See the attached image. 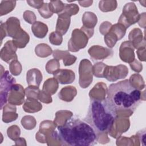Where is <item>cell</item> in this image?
Returning a JSON list of instances; mask_svg holds the SVG:
<instances>
[{"label": "cell", "instance_id": "cell-1", "mask_svg": "<svg viewBox=\"0 0 146 146\" xmlns=\"http://www.w3.org/2000/svg\"><path fill=\"white\" fill-rule=\"evenodd\" d=\"M140 90L133 88L128 79L112 83L107 91V99L117 112V116L132 115L141 100Z\"/></svg>", "mask_w": 146, "mask_h": 146}, {"label": "cell", "instance_id": "cell-2", "mask_svg": "<svg viewBox=\"0 0 146 146\" xmlns=\"http://www.w3.org/2000/svg\"><path fill=\"white\" fill-rule=\"evenodd\" d=\"M58 130L62 145L90 146L98 141L92 127L79 119L70 118L64 124L58 126Z\"/></svg>", "mask_w": 146, "mask_h": 146}, {"label": "cell", "instance_id": "cell-3", "mask_svg": "<svg viewBox=\"0 0 146 146\" xmlns=\"http://www.w3.org/2000/svg\"><path fill=\"white\" fill-rule=\"evenodd\" d=\"M117 117L115 108L107 98L91 99L85 120L92 127L97 135H107Z\"/></svg>", "mask_w": 146, "mask_h": 146}, {"label": "cell", "instance_id": "cell-4", "mask_svg": "<svg viewBox=\"0 0 146 146\" xmlns=\"http://www.w3.org/2000/svg\"><path fill=\"white\" fill-rule=\"evenodd\" d=\"M140 14L134 3L129 2L125 5L123 12L118 19V23L123 25L126 29L135 24L139 20Z\"/></svg>", "mask_w": 146, "mask_h": 146}, {"label": "cell", "instance_id": "cell-5", "mask_svg": "<svg viewBox=\"0 0 146 146\" xmlns=\"http://www.w3.org/2000/svg\"><path fill=\"white\" fill-rule=\"evenodd\" d=\"M79 83L83 88L88 87L92 82V66L91 62L86 59L80 61L79 67Z\"/></svg>", "mask_w": 146, "mask_h": 146}, {"label": "cell", "instance_id": "cell-6", "mask_svg": "<svg viewBox=\"0 0 146 146\" xmlns=\"http://www.w3.org/2000/svg\"><path fill=\"white\" fill-rule=\"evenodd\" d=\"M88 38L80 29L72 31L71 38L68 43V49L72 52H77L84 48L88 43Z\"/></svg>", "mask_w": 146, "mask_h": 146}, {"label": "cell", "instance_id": "cell-7", "mask_svg": "<svg viewBox=\"0 0 146 146\" xmlns=\"http://www.w3.org/2000/svg\"><path fill=\"white\" fill-rule=\"evenodd\" d=\"M15 79L9 74L8 71H6L4 73L1 74V109L6 104L10 91L12 86L15 84Z\"/></svg>", "mask_w": 146, "mask_h": 146}, {"label": "cell", "instance_id": "cell-8", "mask_svg": "<svg viewBox=\"0 0 146 146\" xmlns=\"http://www.w3.org/2000/svg\"><path fill=\"white\" fill-rule=\"evenodd\" d=\"M128 73V70L125 65L119 64L116 66L106 65L103 71V78L110 82H115L118 79L124 78Z\"/></svg>", "mask_w": 146, "mask_h": 146}, {"label": "cell", "instance_id": "cell-9", "mask_svg": "<svg viewBox=\"0 0 146 146\" xmlns=\"http://www.w3.org/2000/svg\"><path fill=\"white\" fill-rule=\"evenodd\" d=\"M129 120L128 118L117 116L115 120L110 131L109 134L113 138H118L123 133L128 130L129 128Z\"/></svg>", "mask_w": 146, "mask_h": 146}, {"label": "cell", "instance_id": "cell-10", "mask_svg": "<svg viewBox=\"0 0 146 146\" xmlns=\"http://www.w3.org/2000/svg\"><path fill=\"white\" fill-rule=\"evenodd\" d=\"M82 22L83 25L80 30L85 33L88 37L91 38L94 34V27L98 22L96 15L94 13L86 11L83 14Z\"/></svg>", "mask_w": 146, "mask_h": 146}, {"label": "cell", "instance_id": "cell-11", "mask_svg": "<svg viewBox=\"0 0 146 146\" xmlns=\"http://www.w3.org/2000/svg\"><path fill=\"white\" fill-rule=\"evenodd\" d=\"M25 94V90L23 87L19 84H14L9 94L8 102L13 105L20 106L24 102Z\"/></svg>", "mask_w": 146, "mask_h": 146}, {"label": "cell", "instance_id": "cell-12", "mask_svg": "<svg viewBox=\"0 0 146 146\" xmlns=\"http://www.w3.org/2000/svg\"><path fill=\"white\" fill-rule=\"evenodd\" d=\"M17 46L13 43V40H8L5 44L1 50L0 56L2 60L7 63H10L13 60H17L18 57L16 54Z\"/></svg>", "mask_w": 146, "mask_h": 146}, {"label": "cell", "instance_id": "cell-13", "mask_svg": "<svg viewBox=\"0 0 146 146\" xmlns=\"http://www.w3.org/2000/svg\"><path fill=\"white\" fill-rule=\"evenodd\" d=\"M135 48L130 41L123 42L119 49V56L121 60L127 63H131L135 59Z\"/></svg>", "mask_w": 146, "mask_h": 146}, {"label": "cell", "instance_id": "cell-14", "mask_svg": "<svg viewBox=\"0 0 146 146\" xmlns=\"http://www.w3.org/2000/svg\"><path fill=\"white\" fill-rule=\"evenodd\" d=\"M56 127V124L52 121H43L40 124L39 132L36 134V139L39 143H46L47 135L52 131H54Z\"/></svg>", "mask_w": 146, "mask_h": 146}, {"label": "cell", "instance_id": "cell-15", "mask_svg": "<svg viewBox=\"0 0 146 146\" xmlns=\"http://www.w3.org/2000/svg\"><path fill=\"white\" fill-rule=\"evenodd\" d=\"M3 24L7 35L13 39L15 38L23 30L20 26L19 20L16 17L9 18Z\"/></svg>", "mask_w": 146, "mask_h": 146}, {"label": "cell", "instance_id": "cell-16", "mask_svg": "<svg viewBox=\"0 0 146 146\" xmlns=\"http://www.w3.org/2000/svg\"><path fill=\"white\" fill-rule=\"evenodd\" d=\"M88 54L93 60H103L113 54L112 50L98 45L93 46L88 49Z\"/></svg>", "mask_w": 146, "mask_h": 146}, {"label": "cell", "instance_id": "cell-17", "mask_svg": "<svg viewBox=\"0 0 146 146\" xmlns=\"http://www.w3.org/2000/svg\"><path fill=\"white\" fill-rule=\"evenodd\" d=\"M53 75L54 78L62 84L71 83L75 79V73L71 70L59 69Z\"/></svg>", "mask_w": 146, "mask_h": 146}, {"label": "cell", "instance_id": "cell-18", "mask_svg": "<svg viewBox=\"0 0 146 146\" xmlns=\"http://www.w3.org/2000/svg\"><path fill=\"white\" fill-rule=\"evenodd\" d=\"M58 15V18L57 20L55 31L63 35L67 33L69 29L71 22V17L62 13H60Z\"/></svg>", "mask_w": 146, "mask_h": 146}, {"label": "cell", "instance_id": "cell-19", "mask_svg": "<svg viewBox=\"0 0 146 146\" xmlns=\"http://www.w3.org/2000/svg\"><path fill=\"white\" fill-rule=\"evenodd\" d=\"M129 41H130L135 48L145 46V38L143 36L142 32L140 29L136 28L132 30L129 34Z\"/></svg>", "mask_w": 146, "mask_h": 146}, {"label": "cell", "instance_id": "cell-20", "mask_svg": "<svg viewBox=\"0 0 146 146\" xmlns=\"http://www.w3.org/2000/svg\"><path fill=\"white\" fill-rule=\"evenodd\" d=\"M26 80L29 86L39 87L42 80V72L37 68H32L27 72Z\"/></svg>", "mask_w": 146, "mask_h": 146}, {"label": "cell", "instance_id": "cell-21", "mask_svg": "<svg viewBox=\"0 0 146 146\" xmlns=\"http://www.w3.org/2000/svg\"><path fill=\"white\" fill-rule=\"evenodd\" d=\"M107 88L106 84L102 82H100L94 87V88L91 90L89 95L91 99H96V100H102L106 98V94L107 93Z\"/></svg>", "mask_w": 146, "mask_h": 146}, {"label": "cell", "instance_id": "cell-22", "mask_svg": "<svg viewBox=\"0 0 146 146\" xmlns=\"http://www.w3.org/2000/svg\"><path fill=\"white\" fill-rule=\"evenodd\" d=\"M53 57L58 60L62 59L64 65L66 66L74 64L76 60V57L70 54L68 51L55 50L53 52Z\"/></svg>", "mask_w": 146, "mask_h": 146}, {"label": "cell", "instance_id": "cell-23", "mask_svg": "<svg viewBox=\"0 0 146 146\" xmlns=\"http://www.w3.org/2000/svg\"><path fill=\"white\" fill-rule=\"evenodd\" d=\"M16 111L17 108L14 105L10 103L5 105L3 110L2 121L7 123L15 120L18 116Z\"/></svg>", "mask_w": 146, "mask_h": 146}, {"label": "cell", "instance_id": "cell-24", "mask_svg": "<svg viewBox=\"0 0 146 146\" xmlns=\"http://www.w3.org/2000/svg\"><path fill=\"white\" fill-rule=\"evenodd\" d=\"M42 108V104L37 99L27 98L23 106V109L26 112L34 113L40 111Z\"/></svg>", "mask_w": 146, "mask_h": 146}, {"label": "cell", "instance_id": "cell-25", "mask_svg": "<svg viewBox=\"0 0 146 146\" xmlns=\"http://www.w3.org/2000/svg\"><path fill=\"white\" fill-rule=\"evenodd\" d=\"M77 94L76 89L74 86H66L63 88L59 93V98L65 102H71Z\"/></svg>", "mask_w": 146, "mask_h": 146}, {"label": "cell", "instance_id": "cell-26", "mask_svg": "<svg viewBox=\"0 0 146 146\" xmlns=\"http://www.w3.org/2000/svg\"><path fill=\"white\" fill-rule=\"evenodd\" d=\"M33 34L38 38H43L48 32V27L44 23L40 21L35 22L31 26Z\"/></svg>", "mask_w": 146, "mask_h": 146}, {"label": "cell", "instance_id": "cell-27", "mask_svg": "<svg viewBox=\"0 0 146 146\" xmlns=\"http://www.w3.org/2000/svg\"><path fill=\"white\" fill-rule=\"evenodd\" d=\"M72 115V113L70 111H59L56 112L55 118L54 122L56 126L62 125L64 124L70 118H71Z\"/></svg>", "mask_w": 146, "mask_h": 146}, {"label": "cell", "instance_id": "cell-28", "mask_svg": "<svg viewBox=\"0 0 146 146\" xmlns=\"http://www.w3.org/2000/svg\"><path fill=\"white\" fill-rule=\"evenodd\" d=\"M30 37L29 34L23 30L13 40V43L17 48H22L26 47L29 43Z\"/></svg>", "mask_w": 146, "mask_h": 146}, {"label": "cell", "instance_id": "cell-29", "mask_svg": "<svg viewBox=\"0 0 146 146\" xmlns=\"http://www.w3.org/2000/svg\"><path fill=\"white\" fill-rule=\"evenodd\" d=\"M58 88V82L54 78L48 79L43 84L42 91L49 95L54 94Z\"/></svg>", "mask_w": 146, "mask_h": 146}, {"label": "cell", "instance_id": "cell-30", "mask_svg": "<svg viewBox=\"0 0 146 146\" xmlns=\"http://www.w3.org/2000/svg\"><path fill=\"white\" fill-rule=\"evenodd\" d=\"M35 52L36 55L39 57L46 58L51 54L52 50L48 44L45 43H40L35 47Z\"/></svg>", "mask_w": 146, "mask_h": 146}, {"label": "cell", "instance_id": "cell-31", "mask_svg": "<svg viewBox=\"0 0 146 146\" xmlns=\"http://www.w3.org/2000/svg\"><path fill=\"white\" fill-rule=\"evenodd\" d=\"M128 80L130 84L136 89L141 90L145 87L144 81L142 76L139 74H135L131 75Z\"/></svg>", "mask_w": 146, "mask_h": 146}, {"label": "cell", "instance_id": "cell-32", "mask_svg": "<svg viewBox=\"0 0 146 146\" xmlns=\"http://www.w3.org/2000/svg\"><path fill=\"white\" fill-rule=\"evenodd\" d=\"M15 1H2L0 4L1 16L6 15L14 10L16 5Z\"/></svg>", "mask_w": 146, "mask_h": 146}, {"label": "cell", "instance_id": "cell-33", "mask_svg": "<svg viewBox=\"0 0 146 146\" xmlns=\"http://www.w3.org/2000/svg\"><path fill=\"white\" fill-rule=\"evenodd\" d=\"M116 1H100L99 7L103 12H108L115 10L117 7Z\"/></svg>", "mask_w": 146, "mask_h": 146}, {"label": "cell", "instance_id": "cell-34", "mask_svg": "<svg viewBox=\"0 0 146 146\" xmlns=\"http://www.w3.org/2000/svg\"><path fill=\"white\" fill-rule=\"evenodd\" d=\"M36 121L35 119L30 115L25 116L21 120V124L26 129H33L36 126Z\"/></svg>", "mask_w": 146, "mask_h": 146}, {"label": "cell", "instance_id": "cell-35", "mask_svg": "<svg viewBox=\"0 0 146 146\" xmlns=\"http://www.w3.org/2000/svg\"><path fill=\"white\" fill-rule=\"evenodd\" d=\"M127 29L121 24L117 23L113 25H112L110 29V31L113 33L117 37L118 39L120 40L124 37L125 34Z\"/></svg>", "mask_w": 146, "mask_h": 146}, {"label": "cell", "instance_id": "cell-36", "mask_svg": "<svg viewBox=\"0 0 146 146\" xmlns=\"http://www.w3.org/2000/svg\"><path fill=\"white\" fill-rule=\"evenodd\" d=\"M48 4L51 11L53 13H56L58 14L63 10L65 6V4L61 1H51Z\"/></svg>", "mask_w": 146, "mask_h": 146}, {"label": "cell", "instance_id": "cell-37", "mask_svg": "<svg viewBox=\"0 0 146 146\" xmlns=\"http://www.w3.org/2000/svg\"><path fill=\"white\" fill-rule=\"evenodd\" d=\"M60 64L59 60L56 59H53L49 60L46 65V70L50 74H54L59 69Z\"/></svg>", "mask_w": 146, "mask_h": 146}, {"label": "cell", "instance_id": "cell-38", "mask_svg": "<svg viewBox=\"0 0 146 146\" xmlns=\"http://www.w3.org/2000/svg\"><path fill=\"white\" fill-rule=\"evenodd\" d=\"M117 36L112 31H110L104 35V42L110 48H112L118 40Z\"/></svg>", "mask_w": 146, "mask_h": 146}, {"label": "cell", "instance_id": "cell-39", "mask_svg": "<svg viewBox=\"0 0 146 146\" xmlns=\"http://www.w3.org/2000/svg\"><path fill=\"white\" fill-rule=\"evenodd\" d=\"M7 133L10 139L14 141H16L18 138H19L21 130L19 127L16 125H14L9 127L7 130Z\"/></svg>", "mask_w": 146, "mask_h": 146}, {"label": "cell", "instance_id": "cell-40", "mask_svg": "<svg viewBox=\"0 0 146 146\" xmlns=\"http://www.w3.org/2000/svg\"><path fill=\"white\" fill-rule=\"evenodd\" d=\"M79 10V8L76 4H65L63 10L61 12L64 13L70 17L76 14Z\"/></svg>", "mask_w": 146, "mask_h": 146}, {"label": "cell", "instance_id": "cell-41", "mask_svg": "<svg viewBox=\"0 0 146 146\" xmlns=\"http://www.w3.org/2000/svg\"><path fill=\"white\" fill-rule=\"evenodd\" d=\"M107 64L102 63V62H98L95 63L92 66V72L94 76L97 78H103V71L104 70L105 67Z\"/></svg>", "mask_w": 146, "mask_h": 146}, {"label": "cell", "instance_id": "cell-42", "mask_svg": "<svg viewBox=\"0 0 146 146\" xmlns=\"http://www.w3.org/2000/svg\"><path fill=\"white\" fill-rule=\"evenodd\" d=\"M25 94L27 98L38 99V95L40 92L39 87L29 86L25 88Z\"/></svg>", "mask_w": 146, "mask_h": 146}, {"label": "cell", "instance_id": "cell-43", "mask_svg": "<svg viewBox=\"0 0 146 146\" xmlns=\"http://www.w3.org/2000/svg\"><path fill=\"white\" fill-rule=\"evenodd\" d=\"M10 71L14 76L19 75L22 71V66L17 60H13L9 65Z\"/></svg>", "mask_w": 146, "mask_h": 146}, {"label": "cell", "instance_id": "cell-44", "mask_svg": "<svg viewBox=\"0 0 146 146\" xmlns=\"http://www.w3.org/2000/svg\"><path fill=\"white\" fill-rule=\"evenodd\" d=\"M38 12L45 19H48L53 15V13L50 10L48 3H44L42 6L38 9Z\"/></svg>", "mask_w": 146, "mask_h": 146}, {"label": "cell", "instance_id": "cell-45", "mask_svg": "<svg viewBox=\"0 0 146 146\" xmlns=\"http://www.w3.org/2000/svg\"><path fill=\"white\" fill-rule=\"evenodd\" d=\"M49 40L52 44L59 46L62 43V35L56 31H53L49 35Z\"/></svg>", "mask_w": 146, "mask_h": 146}, {"label": "cell", "instance_id": "cell-46", "mask_svg": "<svg viewBox=\"0 0 146 146\" xmlns=\"http://www.w3.org/2000/svg\"><path fill=\"white\" fill-rule=\"evenodd\" d=\"M23 18L30 24H33L35 22H36V16L34 12L30 11V10H26L23 13Z\"/></svg>", "mask_w": 146, "mask_h": 146}, {"label": "cell", "instance_id": "cell-47", "mask_svg": "<svg viewBox=\"0 0 146 146\" xmlns=\"http://www.w3.org/2000/svg\"><path fill=\"white\" fill-rule=\"evenodd\" d=\"M38 99L44 103H46V104H48L52 102V98L51 96V95H49L47 93H46L45 92H44L43 91H40L39 95H38Z\"/></svg>", "mask_w": 146, "mask_h": 146}, {"label": "cell", "instance_id": "cell-48", "mask_svg": "<svg viewBox=\"0 0 146 146\" xmlns=\"http://www.w3.org/2000/svg\"><path fill=\"white\" fill-rule=\"evenodd\" d=\"M111 26H112V24L110 22L107 21L103 22L100 26L99 30L100 33L105 35L109 31Z\"/></svg>", "mask_w": 146, "mask_h": 146}, {"label": "cell", "instance_id": "cell-49", "mask_svg": "<svg viewBox=\"0 0 146 146\" xmlns=\"http://www.w3.org/2000/svg\"><path fill=\"white\" fill-rule=\"evenodd\" d=\"M131 69L136 72H140L142 70V64L140 62L137 61L136 59H134L133 61L129 63Z\"/></svg>", "mask_w": 146, "mask_h": 146}, {"label": "cell", "instance_id": "cell-50", "mask_svg": "<svg viewBox=\"0 0 146 146\" xmlns=\"http://www.w3.org/2000/svg\"><path fill=\"white\" fill-rule=\"evenodd\" d=\"M137 55L140 60H145V46H141L137 48Z\"/></svg>", "mask_w": 146, "mask_h": 146}, {"label": "cell", "instance_id": "cell-51", "mask_svg": "<svg viewBox=\"0 0 146 146\" xmlns=\"http://www.w3.org/2000/svg\"><path fill=\"white\" fill-rule=\"evenodd\" d=\"M27 3L29 4V6L34 7V8H36L38 9H39V8H40L42 5L44 3L43 1H27Z\"/></svg>", "mask_w": 146, "mask_h": 146}, {"label": "cell", "instance_id": "cell-52", "mask_svg": "<svg viewBox=\"0 0 146 146\" xmlns=\"http://www.w3.org/2000/svg\"><path fill=\"white\" fill-rule=\"evenodd\" d=\"M137 136V137L139 139V141L142 142V144L143 145H145V129H143L139 132H137V133L136 135Z\"/></svg>", "mask_w": 146, "mask_h": 146}, {"label": "cell", "instance_id": "cell-53", "mask_svg": "<svg viewBox=\"0 0 146 146\" xmlns=\"http://www.w3.org/2000/svg\"><path fill=\"white\" fill-rule=\"evenodd\" d=\"M93 1H79L80 6L83 7H89L92 5Z\"/></svg>", "mask_w": 146, "mask_h": 146}]
</instances>
